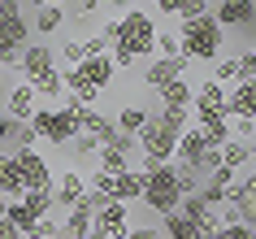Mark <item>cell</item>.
<instances>
[{"instance_id": "obj_1", "label": "cell", "mask_w": 256, "mask_h": 239, "mask_svg": "<svg viewBox=\"0 0 256 239\" xmlns=\"http://www.w3.org/2000/svg\"><path fill=\"white\" fill-rule=\"evenodd\" d=\"M100 40L108 48H126L135 61H144V57L156 53V18L144 14V9H126L122 18L100 27Z\"/></svg>"}, {"instance_id": "obj_2", "label": "cell", "mask_w": 256, "mask_h": 239, "mask_svg": "<svg viewBox=\"0 0 256 239\" xmlns=\"http://www.w3.org/2000/svg\"><path fill=\"white\" fill-rule=\"evenodd\" d=\"M178 44H182L187 61H217L222 57V27H217V18L200 14V18L178 22Z\"/></svg>"}, {"instance_id": "obj_3", "label": "cell", "mask_w": 256, "mask_h": 239, "mask_svg": "<svg viewBox=\"0 0 256 239\" xmlns=\"http://www.w3.org/2000/svg\"><path fill=\"white\" fill-rule=\"evenodd\" d=\"M139 170H144V200L139 204H148L156 217H165V213H174L182 204V187H178L174 165H148V161H139Z\"/></svg>"}, {"instance_id": "obj_4", "label": "cell", "mask_w": 256, "mask_h": 239, "mask_svg": "<svg viewBox=\"0 0 256 239\" xmlns=\"http://www.w3.org/2000/svg\"><path fill=\"white\" fill-rule=\"evenodd\" d=\"M30 44V18L22 14L18 0H0V66L9 70Z\"/></svg>"}, {"instance_id": "obj_5", "label": "cell", "mask_w": 256, "mask_h": 239, "mask_svg": "<svg viewBox=\"0 0 256 239\" xmlns=\"http://www.w3.org/2000/svg\"><path fill=\"white\" fill-rule=\"evenodd\" d=\"M135 144H139V157L148 161V165H170L174 161V148H178V131H170L165 122H156L148 113L144 131L135 135Z\"/></svg>"}, {"instance_id": "obj_6", "label": "cell", "mask_w": 256, "mask_h": 239, "mask_svg": "<svg viewBox=\"0 0 256 239\" xmlns=\"http://www.w3.org/2000/svg\"><path fill=\"white\" fill-rule=\"evenodd\" d=\"M30 131L40 135V139H48L52 148H66L74 135H78V126H74V118H70L66 109H48L40 105L35 113H30Z\"/></svg>"}, {"instance_id": "obj_7", "label": "cell", "mask_w": 256, "mask_h": 239, "mask_svg": "<svg viewBox=\"0 0 256 239\" xmlns=\"http://www.w3.org/2000/svg\"><path fill=\"white\" fill-rule=\"evenodd\" d=\"M208 14L222 31H252L256 27V0H217Z\"/></svg>"}, {"instance_id": "obj_8", "label": "cell", "mask_w": 256, "mask_h": 239, "mask_svg": "<svg viewBox=\"0 0 256 239\" xmlns=\"http://www.w3.org/2000/svg\"><path fill=\"white\" fill-rule=\"evenodd\" d=\"M178 213H182V217H187V222L200 230V239H213V235H217V226H222V213H217V204H208L204 196H182Z\"/></svg>"}, {"instance_id": "obj_9", "label": "cell", "mask_w": 256, "mask_h": 239, "mask_svg": "<svg viewBox=\"0 0 256 239\" xmlns=\"http://www.w3.org/2000/svg\"><path fill=\"white\" fill-rule=\"evenodd\" d=\"M92 230H100L108 239H126V230H130V204H122V200L100 204L96 217H92Z\"/></svg>"}, {"instance_id": "obj_10", "label": "cell", "mask_w": 256, "mask_h": 239, "mask_svg": "<svg viewBox=\"0 0 256 239\" xmlns=\"http://www.w3.org/2000/svg\"><path fill=\"white\" fill-rule=\"evenodd\" d=\"M18 157V170H22V183L30 187H52V165H48V157H44L40 148H22V152H14Z\"/></svg>"}, {"instance_id": "obj_11", "label": "cell", "mask_w": 256, "mask_h": 239, "mask_svg": "<svg viewBox=\"0 0 256 239\" xmlns=\"http://www.w3.org/2000/svg\"><path fill=\"white\" fill-rule=\"evenodd\" d=\"M174 79H187V61L182 57H152V66L144 70V87H152V92H161L165 83Z\"/></svg>"}, {"instance_id": "obj_12", "label": "cell", "mask_w": 256, "mask_h": 239, "mask_svg": "<svg viewBox=\"0 0 256 239\" xmlns=\"http://www.w3.org/2000/svg\"><path fill=\"white\" fill-rule=\"evenodd\" d=\"M204 113H226V87L213 79L196 83V92H191V118H204Z\"/></svg>"}, {"instance_id": "obj_13", "label": "cell", "mask_w": 256, "mask_h": 239, "mask_svg": "<svg viewBox=\"0 0 256 239\" xmlns=\"http://www.w3.org/2000/svg\"><path fill=\"white\" fill-rule=\"evenodd\" d=\"M52 66H56V53L48 48V40L26 44V48H22V57H18V70L26 74V83H30V79H40L44 70H52Z\"/></svg>"}, {"instance_id": "obj_14", "label": "cell", "mask_w": 256, "mask_h": 239, "mask_svg": "<svg viewBox=\"0 0 256 239\" xmlns=\"http://www.w3.org/2000/svg\"><path fill=\"white\" fill-rule=\"evenodd\" d=\"M82 196H87V178H82V170H61V178H52V204L70 209V204H78Z\"/></svg>"}, {"instance_id": "obj_15", "label": "cell", "mask_w": 256, "mask_h": 239, "mask_svg": "<svg viewBox=\"0 0 256 239\" xmlns=\"http://www.w3.org/2000/svg\"><path fill=\"white\" fill-rule=\"evenodd\" d=\"M226 118H256V79L234 83L226 92Z\"/></svg>"}, {"instance_id": "obj_16", "label": "cell", "mask_w": 256, "mask_h": 239, "mask_svg": "<svg viewBox=\"0 0 256 239\" xmlns=\"http://www.w3.org/2000/svg\"><path fill=\"white\" fill-rule=\"evenodd\" d=\"M0 196L4 200H22L26 196V183H22V170H18L14 152H0Z\"/></svg>"}, {"instance_id": "obj_17", "label": "cell", "mask_w": 256, "mask_h": 239, "mask_svg": "<svg viewBox=\"0 0 256 239\" xmlns=\"http://www.w3.org/2000/svg\"><path fill=\"white\" fill-rule=\"evenodd\" d=\"M35 87H30V83H18L14 92L4 96V113H9V118L14 122H30V113H35Z\"/></svg>"}, {"instance_id": "obj_18", "label": "cell", "mask_w": 256, "mask_h": 239, "mask_svg": "<svg viewBox=\"0 0 256 239\" xmlns=\"http://www.w3.org/2000/svg\"><path fill=\"white\" fill-rule=\"evenodd\" d=\"M113 200H122V204H139L144 200V170H126L113 178Z\"/></svg>"}, {"instance_id": "obj_19", "label": "cell", "mask_w": 256, "mask_h": 239, "mask_svg": "<svg viewBox=\"0 0 256 239\" xmlns=\"http://www.w3.org/2000/svg\"><path fill=\"white\" fill-rule=\"evenodd\" d=\"M204 135H200V126H187V131L178 135V148H174V161H182V165H196V161L204 157Z\"/></svg>"}, {"instance_id": "obj_20", "label": "cell", "mask_w": 256, "mask_h": 239, "mask_svg": "<svg viewBox=\"0 0 256 239\" xmlns=\"http://www.w3.org/2000/svg\"><path fill=\"white\" fill-rule=\"evenodd\" d=\"M196 126H200V135H204L208 148H222L230 139V118L226 113H204V118H196Z\"/></svg>"}, {"instance_id": "obj_21", "label": "cell", "mask_w": 256, "mask_h": 239, "mask_svg": "<svg viewBox=\"0 0 256 239\" xmlns=\"http://www.w3.org/2000/svg\"><path fill=\"white\" fill-rule=\"evenodd\" d=\"M82 79H87V83H92V87H100V92H104V87H108V83H113V74H118V70H113V57H87V61H82Z\"/></svg>"}, {"instance_id": "obj_22", "label": "cell", "mask_w": 256, "mask_h": 239, "mask_svg": "<svg viewBox=\"0 0 256 239\" xmlns=\"http://www.w3.org/2000/svg\"><path fill=\"white\" fill-rule=\"evenodd\" d=\"M92 204H87V196L78 200V204H70L66 209V222H61V230H70V235H78V239H87L92 235Z\"/></svg>"}, {"instance_id": "obj_23", "label": "cell", "mask_w": 256, "mask_h": 239, "mask_svg": "<svg viewBox=\"0 0 256 239\" xmlns=\"http://www.w3.org/2000/svg\"><path fill=\"white\" fill-rule=\"evenodd\" d=\"M61 27H66V9H56V5H40L35 18H30V31L44 35V40H48L52 31H61Z\"/></svg>"}, {"instance_id": "obj_24", "label": "cell", "mask_w": 256, "mask_h": 239, "mask_svg": "<svg viewBox=\"0 0 256 239\" xmlns=\"http://www.w3.org/2000/svg\"><path fill=\"white\" fill-rule=\"evenodd\" d=\"M191 92H196V83H191V79H174V83H165L156 96H161V109H178V105L191 109Z\"/></svg>"}, {"instance_id": "obj_25", "label": "cell", "mask_w": 256, "mask_h": 239, "mask_svg": "<svg viewBox=\"0 0 256 239\" xmlns=\"http://www.w3.org/2000/svg\"><path fill=\"white\" fill-rule=\"evenodd\" d=\"M156 230H161V239H200V230H196V226H191L178 209H174V213H165Z\"/></svg>"}, {"instance_id": "obj_26", "label": "cell", "mask_w": 256, "mask_h": 239, "mask_svg": "<svg viewBox=\"0 0 256 239\" xmlns=\"http://www.w3.org/2000/svg\"><path fill=\"white\" fill-rule=\"evenodd\" d=\"M222 165H230V170H248V165H252V144L226 139V144H222Z\"/></svg>"}, {"instance_id": "obj_27", "label": "cell", "mask_w": 256, "mask_h": 239, "mask_svg": "<svg viewBox=\"0 0 256 239\" xmlns=\"http://www.w3.org/2000/svg\"><path fill=\"white\" fill-rule=\"evenodd\" d=\"M30 87H35V96H44V100H61L66 96V83H61V70H44L40 79H30Z\"/></svg>"}, {"instance_id": "obj_28", "label": "cell", "mask_w": 256, "mask_h": 239, "mask_svg": "<svg viewBox=\"0 0 256 239\" xmlns=\"http://www.w3.org/2000/svg\"><path fill=\"white\" fill-rule=\"evenodd\" d=\"M4 217H9V222H14L18 230H22V235H26V230H30L35 222H40L44 213H35V209L26 204V200H9V209H4Z\"/></svg>"}, {"instance_id": "obj_29", "label": "cell", "mask_w": 256, "mask_h": 239, "mask_svg": "<svg viewBox=\"0 0 256 239\" xmlns=\"http://www.w3.org/2000/svg\"><path fill=\"white\" fill-rule=\"evenodd\" d=\"M113 122H118L122 135H139V131H144V122H148V109H144V105H126Z\"/></svg>"}, {"instance_id": "obj_30", "label": "cell", "mask_w": 256, "mask_h": 239, "mask_svg": "<svg viewBox=\"0 0 256 239\" xmlns=\"http://www.w3.org/2000/svg\"><path fill=\"white\" fill-rule=\"evenodd\" d=\"M152 118H156V122H165V126H170V131H178V135L187 131V126H196V118H191V109H182V105H178V109H156Z\"/></svg>"}, {"instance_id": "obj_31", "label": "cell", "mask_w": 256, "mask_h": 239, "mask_svg": "<svg viewBox=\"0 0 256 239\" xmlns=\"http://www.w3.org/2000/svg\"><path fill=\"white\" fill-rule=\"evenodd\" d=\"M96 170H104V174H113V178H118V174L135 170V165H130V157H122L118 148H100V165H96Z\"/></svg>"}, {"instance_id": "obj_32", "label": "cell", "mask_w": 256, "mask_h": 239, "mask_svg": "<svg viewBox=\"0 0 256 239\" xmlns=\"http://www.w3.org/2000/svg\"><path fill=\"white\" fill-rule=\"evenodd\" d=\"M170 165H174V174H178L182 196H196V191H200V183H204V174L196 170V165H182V161H170Z\"/></svg>"}, {"instance_id": "obj_33", "label": "cell", "mask_w": 256, "mask_h": 239, "mask_svg": "<svg viewBox=\"0 0 256 239\" xmlns=\"http://www.w3.org/2000/svg\"><path fill=\"white\" fill-rule=\"evenodd\" d=\"M70 148H74V157L87 161V157H100V139H96L92 131H78L74 139H70Z\"/></svg>"}, {"instance_id": "obj_34", "label": "cell", "mask_w": 256, "mask_h": 239, "mask_svg": "<svg viewBox=\"0 0 256 239\" xmlns=\"http://www.w3.org/2000/svg\"><path fill=\"white\" fill-rule=\"evenodd\" d=\"M208 79L222 83V87H226V83H239V57H222V61L213 66V74H208Z\"/></svg>"}, {"instance_id": "obj_35", "label": "cell", "mask_w": 256, "mask_h": 239, "mask_svg": "<svg viewBox=\"0 0 256 239\" xmlns=\"http://www.w3.org/2000/svg\"><path fill=\"white\" fill-rule=\"evenodd\" d=\"M156 53H161V57H182L178 31H161V27H156ZM182 61H187V57H182Z\"/></svg>"}, {"instance_id": "obj_36", "label": "cell", "mask_w": 256, "mask_h": 239, "mask_svg": "<svg viewBox=\"0 0 256 239\" xmlns=\"http://www.w3.org/2000/svg\"><path fill=\"white\" fill-rule=\"evenodd\" d=\"M56 235H61V222H52V217L44 213V217H40L35 226H30V230H26L22 239H56Z\"/></svg>"}, {"instance_id": "obj_37", "label": "cell", "mask_w": 256, "mask_h": 239, "mask_svg": "<svg viewBox=\"0 0 256 239\" xmlns=\"http://www.w3.org/2000/svg\"><path fill=\"white\" fill-rule=\"evenodd\" d=\"M22 200H26L35 213H48V209H52V187H30Z\"/></svg>"}, {"instance_id": "obj_38", "label": "cell", "mask_w": 256, "mask_h": 239, "mask_svg": "<svg viewBox=\"0 0 256 239\" xmlns=\"http://www.w3.org/2000/svg\"><path fill=\"white\" fill-rule=\"evenodd\" d=\"M213 239H256V230H252V226H243V222H222Z\"/></svg>"}, {"instance_id": "obj_39", "label": "cell", "mask_w": 256, "mask_h": 239, "mask_svg": "<svg viewBox=\"0 0 256 239\" xmlns=\"http://www.w3.org/2000/svg\"><path fill=\"white\" fill-rule=\"evenodd\" d=\"M87 191H96V196H113V174L92 170V174H87Z\"/></svg>"}, {"instance_id": "obj_40", "label": "cell", "mask_w": 256, "mask_h": 239, "mask_svg": "<svg viewBox=\"0 0 256 239\" xmlns=\"http://www.w3.org/2000/svg\"><path fill=\"white\" fill-rule=\"evenodd\" d=\"M252 135H256V118H230V139L252 144Z\"/></svg>"}, {"instance_id": "obj_41", "label": "cell", "mask_w": 256, "mask_h": 239, "mask_svg": "<svg viewBox=\"0 0 256 239\" xmlns=\"http://www.w3.org/2000/svg\"><path fill=\"white\" fill-rule=\"evenodd\" d=\"M256 79V44L248 53H239V83H252Z\"/></svg>"}, {"instance_id": "obj_42", "label": "cell", "mask_w": 256, "mask_h": 239, "mask_svg": "<svg viewBox=\"0 0 256 239\" xmlns=\"http://www.w3.org/2000/svg\"><path fill=\"white\" fill-rule=\"evenodd\" d=\"M61 61H66V66H82V40H66L61 44Z\"/></svg>"}, {"instance_id": "obj_43", "label": "cell", "mask_w": 256, "mask_h": 239, "mask_svg": "<svg viewBox=\"0 0 256 239\" xmlns=\"http://www.w3.org/2000/svg\"><path fill=\"white\" fill-rule=\"evenodd\" d=\"M108 53V44L100 40V35H87V40H82V61H87V57H104Z\"/></svg>"}, {"instance_id": "obj_44", "label": "cell", "mask_w": 256, "mask_h": 239, "mask_svg": "<svg viewBox=\"0 0 256 239\" xmlns=\"http://www.w3.org/2000/svg\"><path fill=\"white\" fill-rule=\"evenodd\" d=\"M14 131H18V122L9 118V113H4V118H0V152L9 148V139H14Z\"/></svg>"}, {"instance_id": "obj_45", "label": "cell", "mask_w": 256, "mask_h": 239, "mask_svg": "<svg viewBox=\"0 0 256 239\" xmlns=\"http://www.w3.org/2000/svg\"><path fill=\"white\" fill-rule=\"evenodd\" d=\"M126 239H161V230H156V226H135V222H130Z\"/></svg>"}, {"instance_id": "obj_46", "label": "cell", "mask_w": 256, "mask_h": 239, "mask_svg": "<svg viewBox=\"0 0 256 239\" xmlns=\"http://www.w3.org/2000/svg\"><path fill=\"white\" fill-rule=\"evenodd\" d=\"M208 178H213L217 187H230V183H234V170H230V165H217V170L208 174Z\"/></svg>"}, {"instance_id": "obj_47", "label": "cell", "mask_w": 256, "mask_h": 239, "mask_svg": "<svg viewBox=\"0 0 256 239\" xmlns=\"http://www.w3.org/2000/svg\"><path fill=\"white\" fill-rule=\"evenodd\" d=\"M18 5H22V14H26V9H40V5H56V9H66L70 0H18Z\"/></svg>"}, {"instance_id": "obj_48", "label": "cell", "mask_w": 256, "mask_h": 239, "mask_svg": "<svg viewBox=\"0 0 256 239\" xmlns=\"http://www.w3.org/2000/svg\"><path fill=\"white\" fill-rule=\"evenodd\" d=\"M0 239H22V230H18L9 217H0Z\"/></svg>"}, {"instance_id": "obj_49", "label": "cell", "mask_w": 256, "mask_h": 239, "mask_svg": "<svg viewBox=\"0 0 256 239\" xmlns=\"http://www.w3.org/2000/svg\"><path fill=\"white\" fill-rule=\"evenodd\" d=\"M100 9V0H78V18H92Z\"/></svg>"}, {"instance_id": "obj_50", "label": "cell", "mask_w": 256, "mask_h": 239, "mask_svg": "<svg viewBox=\"0 0 256 239\" xmlns=\"http://www.w3.org/2000/svg\"><path fill=\"white\" fill-rule=\"evenodd\" d=\"M243 191H248V200L256 204V174L252 170H248V178H243Z\"/></svg>"}, {"instance_id": "obj_51", "label": "cell", "mask_w": 256, "mask_h": 239, "mask_svg": "<svg viewBox=\"0 0 256 239\" xmlns=\"http://www.w3.org/2000/svg\"><path fill=\"white\" fill-rule=\"evenodd\" d=\"M100 5H113V9H130V0H100Z\"/></svg>"}, {"instance_id": "obj_52", "label": "cell", "mask_w": 256, "mask_h": 239, "mask_svg": "<svg viewBox=\"0 0 256 239\" xmlns=\"http://www.w3.org/2000/svg\"><path fill=\"white\" fill-rule=\"evenodd\" d=\"M87 239H108V235H100V230H92V235H87Z\"/></svg>"}, {"instance_id": "obj_53", "label": "cell", "mask_w": 256, "mask_h": 239, "mask_svg": "<svg viewBox=\"0 0 256 239\" xmlns=\"http://www.w3.org/2000/svg\"><path fill=\"white\" fill-rule=\"evenodd\" d=\"M0 83H4V66H0Z\"/></svg>"}, {"instance_id": "obj_54", "label": "cell", "mask_w": 256, "mask_h": 239, "mask_svg": "<svg viewBox=\"0 0 256 239\" xmlns=\"http://www.w3.org/2000/svg\"><path fill=\"white\" fill-rule=\"evenodd\" d=\"M252 226H256V217H252Z\"/></svg>"}, {"instance_id": "obj_55", "label": "cell", "mask_w": 256, "mask_h": 239, "mask_svg": "<svg viewBox=\"0 0 256 239\" xmlns=\"http://www.w3.org/2000/svg\"><path fill=\"white\" fill-rule=\"evenodd\" d=\"M252 31H256V27H252Z\"/></svg>"}]
</instances>
